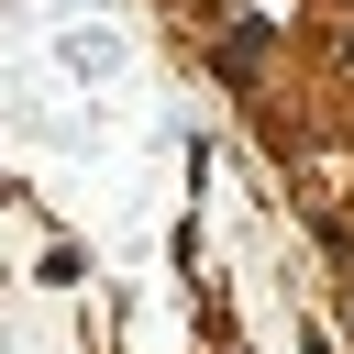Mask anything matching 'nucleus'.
Wrapping results in <instances>:
<instances>
[{
    "label": "nucleus",
    "mask_w": 354,
    "mask_h": 354,
    "mask_svg": "<svg viewBox=\"0 0 354 354\" xmlns=\"http://www.w3.org/2000/svg\"><path fill=\"white\" fill-rule=\"evenodd\" d=\"M343 55H354V44H343Z\"/></svg>",
    "instance_id": "obj_1"
},
{
    "label": "nucleus",
    "mask_w": 354,
    "mask_h": 354,
    "mask_svg": "<svg viewBox=\"0 0 354 354\" xmlns=\"http://www.w3.org/2000/svg\"><path fill=\"white\" fill-rule=\"evenodd\" d=\"M343 310H354V299H343Z\"/></svg>",
    "instance_id": "obj_2"
}]
</instances>
